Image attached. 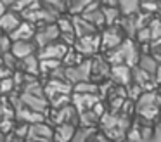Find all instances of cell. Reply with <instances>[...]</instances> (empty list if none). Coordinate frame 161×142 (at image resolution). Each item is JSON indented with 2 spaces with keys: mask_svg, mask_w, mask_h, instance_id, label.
Instances as JSON below:
<instances>
[{
  "mask_svg": "<svg viewBox=\"0 0 161 142\" xmlns=\"http://www.w3.org/2000/svg\"><path fill=\"white\" fill-rule=\"evenodd\" d=\"M99 125L102 127L104 135L113 142H125L126 132H128V128H130L128 118L121 116V114L109 113V111L104 113V116L101 118Z\"/></svg>",
  "mask_w": 161,
  "mask_h": 142,
  "instance_id": "6da1fadb",
  "label": "cell"
},
{
  "mask_svg": "<svg viewBox=\"0 0 161 142\" xmlns=\"http://www.w3.org/2000/svg\"><path fill=\"white\" fill-rule=\"evenodd\" d=\"M139 59H140L139 47L132 40H128V38H125L119 47L108 52V55H106V61L109 62V66H128V68H135L139 64Z\"/></svg>",
  "mask_w": 161,
  "mask_h": 142,
  "instance_id": "7a4b0ae2",
  "label": "cell"
},
{
  "mask_svg": "<svg viewBox=\"0 0 161 142\" xmlns=\"http://www.w3.org/2000/svg\"><path fill=\"white\" fill-rule=\"evenodd\" d=\"M159 107H161V97L156 90L151 92H144L139 97V100L135 102V111L139 116H142L144 120L151 121L159 114Z\"/></svg>",
  "mask_w": 161,
  "mask_h": 142,
  "instance_id": "3957f363",
  "label": "cell"
},
{
  "mask_svg": "<svg viewBox=\"0 0 161 142\" xmlns=\"http://www.w3.org/2000/svg\"><path fill=\"white\" fill-rule=\"evenodd\" d=\"M64 78L71 87L83 82H90V59H85L81 64L73 68H64Z\"/></svg>",
  "mask_w": 161,
  "mask_h": 142,
  "instance_id": "277c9868",
  "label": "cell"
},
{
  "mask_svg": "<svg viewBox=\"0 0 161 142\" xmlns=\"http://www.w3.org/2000/svg\"><path fill=\"white\" fill-rule=\"evenodd\" d=\"M73 48L83 59L94 57L99 52V48H101V35L95 33V35H88V37H83V38H76V43H75Z\"/></svg>",
  "mask_w": 161,
  "mask_h": 142,
  "instance_id": "5b68a950",
  "label": "cell"
},
{
  "mask_svg": "<svg viewBox=\"0 0 161 142\" xmlns=\"http://www.w3.org/2000/svg\"><path fill=\"white\" fill-rule=\"evenodd\" d=\"M19 100H21V106L26 107V109H31V111L40 113V114L49 113V100L45 99V95H35V94L21 92Z\"/></svg>",
  "mask_w": 161,
  "mask_h": 142,
  "instance_id": "8992f818",
  "label": "cell"
},
{
  "mask_svg": "<svg viewBox=\"0 0 161 142\" xmlns=\"http://www.w3.org/2000/svg\"><path fill=\"white\" fill-rule=\"evenodd\" d=\"M109 73H111V66L106 61V57L95 55L94 59H90V82L101 85L106 78H109Z\"/></svg>",
  "mask_w": 161,
  "mask_h": 142,
  "instance_id": "52a82bcc",
  "label": "cell"
},
{
  "mask_svg": "<svg viewBox=\"0 0 161 142\" xmlns=\"http://www.w3.org/2000/svg\"><path fill=\"white\" fill-rule=\"evenodd\" d=\"M59 30H57L56 24H47V26H42V28H36V33H35V45L38 48H43L47 45L54 43V42L59 40Z\"/></svg>",
  "mask_w": 161,
  "mask_h": 142,
  "instance_id": "ba28073f",
  "label": "cell"
},
{
  "mask_svg": "<svg viewBox=\"0 0 161 142\" xmlns=\"http://www.w3.org/2000/svg\"><path fill=\"white\" fill-rule=\"evenodd\" d=\"M68 50H69V47H66L64 43H61L57 40L43 48H38L36 57H38V61H63Z\"/></svg>",
  "mask_w": 161,
  "mask_h": 142,
  "instance_id": "9c48e42d",
  "label": "cell"
},
{
  "mask_svg": "<svg viewBox=\"0 0 161 142\" xmlns=\"http://www.w3.org/2000/svg\"><path fill=\"white\" fill-rule=\"evenodd\" d=\"M123 31L119 30L118 26H111V28H106L104 31L101 33V48L111 52L114 50L116 47L123 43Z\"/></svg>",
  "mask_w": 161,
  "mask_h": 142,
  "instance_id": "30bf717a",
  "label": "cell"
},
{
  "mask_svg": "<svg viewBox=\"0 0 161 142\" xmlns=\"http://www.w3.org/2000/svg\"><path fill=\"white\" fill-rule=\"evenodd\" d=\"M73 92V87L68 82H61V80H49L43 87V94H45V99L50 100L56 95H69Z\"/></svg>",
  "mask_w": 161,
  "mask_h": 142,
  "instance_id": "8fae6325",
  "label": "cell"
},
{
  "mask_svg": "<svg viewBox=\"0 0 161 142\" xmlns=\"http://www.w3.org/2000/svg\"><path fill=\"white\" fill-rule=\"evenodd\" d=\"M81 17L85 21H88L92 26H95L97 30L106 24L104 16H102V3H99V2H88V5L85 9V12L81 14Z\"/></svg>",
  "mask_w": 161,
  "mask_h": 142,
  "instance_id": "7c38bea8",
  "label": "cell"
},
{
  "mask_svg": "<svg viewBox=\"0 0 161 142\" xmlns=\"http://www.w3.org/2000/svg\"><path fill=\"white\" fill-rule=\"evenodd\" d=\"M109 78L116 87L126 88L128 85H132V68H128V66H111Z\"/></svg>",
  "mask_w": 161,
  "mask_h": 142,
  "instance_id": "4fadbf2b",
  "label": "cell"
},
{
  "mask_svg": "<svg viewBox=\"0 0 161 142\" xmlns=\"http://www.w3.org/2000/svg\"><path fill=\"white\" fill-rule=\"evenodd\" d=\"M52 121L57 125H64V123H69V125H75L78 123V113L73 106H64L61 109H52Z\"/></svg>",
  "mask_w": 161,
  "mask_h": 142,
  "instance_id": "5bb4252c",
  "label": "cell"
},
{
  "mask_svg": "<svg viewBox=\"0 0 161 142\" xmlns=\"http://www.w3.org/2000/svg\"><path fill=\"white\" fill-rule=\"evenodd\" d=\"M101 100L99 95H83V94H71V106L76 109V113H85L90 111L95 104Z\"/></svg>",
  "mask_w": 161,
  "mask_h": 142,
  "instance_id": "9a60e30c",
  "label": "cell"
},
{
  "mask_svg": "<svg viewBox=\"0 0 161 142\" xmlns=\"http://www.w3.org/2000/svg\"><path fill=\"white\" fill-rule=\"evenodd\" d=\"M36 50H38V47L35 45L33 40L12 42V47H11V54L14 55L18 61H23V59L30 57V55H36Z\"/></svg>",
  "mask_w": 161,
  "mask_h": 142,
  "instance_id": "2e32d148",
  "label": "cell"
},
{
  "mask_svg": "<svg viewBox=\"0 0 161 142\" xmlns=\"http://www.w3.org/2000/svg\"><path fill=\"white\" fill-rule=\"evenodd\" d=\"M35 33H36V28L33 26L31 23L23 21L9 37H11L12 42H26V40H33V38H35Z\"/></svg>",
  "mask_w": 161,
  "mask_h": 142,
  "instance_id": "e0dca14e",
  "label": "cell"
},
{
  "mask_svg": "<svg viewBox=\"0 0 161 142\" xmlns=\"http://www.w3.org/2000/svg\"><path fill=\"white\" fill-rule=\"evenodd\" d=\"M73 21V31H75V37L76 38H83V37H88V35H95L99 33V30L95 26H92L88 21H85L81 16H76V17H71Z\"/></svg>",
  "mask_w": 161,
  "mask_h": 142,
  "instance_id": "ac0fdd59",
  "label": "cell"
},
{
  "mask_svg": "<svg viewBox=\"0 0 161 142\" xmlns=\"http://www.w3.org/2000/svg\"><path fill=\"white\" fill-rule=\"evenodd\" d=\"M21 23H23V19H21V16H19V14L7 10L4 16L0 17V31H4L5 35H11Z\"/></svg>",
  "mask_w": 161,
  "mask_h": 142,
  "instance_id": "d6986e66",
  "label": "cell"
},
{
  "mask_svg": "<svg viewBox=\"0 0 161 142\" xmlns=\"http://www.w3.org/2000/svg\"><path fill=\"white\" fill-rule=\"evenodd\" d=\"M102 16H104V21H106V26L111 28L118 23L119 19V10H118V2H106L102 3Z\"/></svg>",
  "mask_w": 161,
  "mask_h": 142,
  "instance_id": "ffe728a7",
  "label": "cell"
},
{
  "mask_svg": "<svg viewBox=\"0 0 161 142\" xmlns=\"http://www.w3.org/2000/svg\"><path fill=\"white\" fill-rule=\"evenodd\" d=\"M75 125H69V123H64V125H57L54 128V137L52 140L54 142H71L73 140V135H75Z\"/></svg>",
  "mask_w": 161,
  "mask_h": 142,
  "instance_id": "44dd1931",
  "label": "cell"
},
{
  "mask_svg": "<svg viewBox=\"0 0 161 142\" xmlns=\"http://www.w3.org/2000/svg\"><path fill=\"white\" fill-rule=\"evenodd\" d=\"M137 68H140L144 73H147L149 76H156L158 73V68H159V62L153 57L151 54H140V59H139V64Z\"/></svg>",
  "mask_w": 161,
  "mask_h": 142,
  "instance_id": "7402d4cb",
  "label": "cell"
},
{
  "mask_svg": "<svg viewBox=\"0 0 161 142\" xmlns=\"http://www.w3.org/2000/svg\"><path fill=\"white\" fill-rule=\"evenodd\" d=\"M19 66H21L23 75L26 76H36L40 75V61L36 55H30V57L19 61Z\"/></svg>",
  "mask_w": 161,
  "mask_h": 142,
  "instance_id": "603a6c76",
  "label": "cell"
},
{
  "mask_svg": "<svg viewBox=\"0 0 161 142\" xmlns=\"http://www.w3.org/2000/svg\"><path fill=\"white\" fill-rule=\"evenodd\" d=\"M118 10L123 17H132L140 12V2H133V0H123L118 2Z\"/></svg>",
  "mask_w": 161,
  "mask_h": 142,
  "instance_id": "cb8c5ba5",
  "label": "cell"
},
{
  "mask_svg": "<svg viewBox=\"0 0 161 142\" xmlns=\"http://www.w3.org/2000/svg\"><path fill=\"white\" fill-rule=\"evenodd\" d=\"M149 28V33H151V43H153V48L161 45V19L159 17H154V19L149 21L147 24Z\"/></svg>",
  "mask_w": 161,
  "mask_h": 142,
  "instance_id": "d4e9b609",
  "label": "cell"
},
{
  "mask_svg": "<svg viewBox=\"0 0 161 142\" xmlns=\"http://www.w3.org/2000/svg\"><path fill=\"white\" fill-rule=\"evenodd\" d=\"M99 121H101V118H99L92 109L78 114V123H80V127H83V128H95V125H97Z\"/></svg>",
  "mask_w": 161,
  "mask_h": 142,
  "instance_id": "484cf974",
  "label": "cell"
},
{
  "mask_svg": "<svg viewBox=\"0 0 161 142\" xmlns=\"http://www.w3.org/2000/svg\"><path fill=\"white\" fill-rule=\"evenodd\" d=\"M75 94H83V95H99V85L94 82H83L73 87Z\"/></svg>",
  "mask_w": 161,
  "mask_h": 142,
  "instance_id": "4316f807",
  "label": "cell"
},
{
  "mask_svg": "<svg viewBox=\"0 0 161 142\" xmlns=\"http://www.w3.org/2000/svg\"><path fill=\"white\" fill-rule=\"evenodd\" d=\"M95 135H97V133H95V128H83V127H80V128L75 130V135H73V140H71V142H92Z\"/></svg>",
  "mask_w": 161,
  "mask_h": 142,
  "instance_id": "83f0119b",
  "label": "cell"
},
{
  "mask_svg": "<svg viewBox=\"0 0 161 142\" xmlns=\"http://www.w3.org/2000/svg\"><path fill=\"white\" fill-rule=\"evenodd\" d=\"M85 59L81 57L80 54H78L76 50H75L73 47L69 48V50L66 52V55H64V59L61 61V64L64 66V68H73V66H78V64H81Z\"/></svg>",
  "mask_w": 161,
  "mask_h": 142,
  "instance_id": "f1b7e54d",
  "label": "cell"
},
{
  "mask_svg": "<svg viewBox=\"0 0 161 142\" xmlns=\"http://www.w3.org/2000/svg\"><path fill=\"white\" fill-rule=\"evenodd\" d=\"M88 5V0H73V2H68L66 5V12L71 14V17H76V16H81L85 12Z\"/></svg>",
  "mask_w": 161,
  "mask_h": 142,
  "instance_id": "f546056e",
  "label": "cell"
},
{
  "mask_svg": "<svg viewBox=\"0 0 161 142\" xmlns=\"http://www.w3.org/2000/svg\"><path fill=\"white\" fill-rule=\"evenodd\" d=\"M56 26H57V30H59V33H61V35L75 33V31H73V21H71V17H68V16H61V17H57Z\"/></svg>",
  "mask_w": 161,
  "mask_h": 142,
  "instance_id": "4dcf8cb0",
  "label": "cell"
},
{
  "mask_svg": "<svg viewBox=\"0 0 161 142\" xmlns=\"http://www.w3.org/2000/svg\"><path fill=\"white\" fill-rule=\"evenodd\" d=\"M142 94H144V90L140 88L139 85H135V83H132V85L126 87V99L132 100V102L133 100H139V97L142 95Z\"/></svg>",
  "mask_w": 161,
  "mask_h": 142,
  "instance_id": "1f68e13d",
  "label": "cell"
},
{
  "mask_svg": "<svg viewBox=\"0 0 161 142\" xmlns=\"http://www.w3.org/2000/svg\"><path fill=\"white\" fill-rule=\"evenodd\" d=\"M11 47H12L11 37H9V35H2V33H0V55L9 54V52H11Z\"/></svg>",
  "mask_w": 161,
  "mask_h": 142,
  "instance_id": "d6a6232c",
  "label": "cell"
},
{
  "mask_svg": "<svg viewBox=\"0 0 161 142\" xmlns=\"http://www.w3.org/2000/svg\"><path fill=\"white\" fill-rule=\"evenodd\" d=\"M158 10H159L158 2H140V12L151 14V12H158Z\"/></svg>",
  "mask_w": 161,
  "mask_h": 142,
  "instance_id": "836d02e7",
  "label": "cell"
},
{
  "mask_svg": "<svg viewBox=\"0 0 161 142\" xmlns=\"http://www.w3.org/2000/svg\"><path fill=\"white\" fill-rule=\"evenodd\" d=\"M126 142H140V127H130L126 132Z\"/></svg>",
  "mask_w": 161,
  "mask_h": 142,
  "instance_id": "e575fe53",
  "label": "cell"
},
{
  "mask_svg": "<svg viewBox=\"0 0 161 142\" xmlns=\"http://www.w3.org/2000/svg\"><path fill=\"white\" fill-rule=\"evenodd\" d=\"M135 38L140 42V43H149L151 42V33H149V28H142V30H139L137 31V35H135Z\"/></svg>",
  "mask_w": 161,
  "mask_h": 142,
  "instance_id": "d590c367",
  "label": "cell"
},
{
  "mask_svg": "<svg viewBox=\"0 0 161 142\" xmlns=\"http://www.w3.org/2000/svg\"><path fill=\"white\" fill-rule=\"evenodd\" d=\"M12 88H14V82H12V78H5V80L0 82V94H9Z\"/></svg>",
  "mask_w": 161,
  "mask_h": 142,
  "instance_id": "8d00e7d4",
  "label": "cell"
},
{
  "mask_svg": "<svg viewBox=\"0 0 161 142\" xmlns=\"http://www.w3.org/2000/svg\"><path fill=\"white\" fill-rule=\"evenodd\" d=\"M11 75H12V71L9 68H5L4 64L0 66V82H2V80H5V78H11Z\"/></svg>",
  "mask_w": 161,
  "mask_h": 142,
  "instance_id": "74e56055",
  "label": "cell"
},
{
  "mask_svg": "<svg viewBox=\"0 0 161 142\" xmlns=\"http://www.w3.org/2000/svg\"><path fill=\"white\" fill-rule=\"evenodd\" d=\"M92 142H113V140H109V139L106 137L104 133H97V135L94 137V140H92Z\"/></svg>",
  "mask_w": 161,
  "mask_h": 142,
  "instance_id": "f35d334b",
  "label": "cell"
},
{
  "mask_svg": "<svg viewBox=\"0 0 161 142\" xmlns=\"http://www.w3.org/2000/svg\"><path fill=\"white\" fill-rule=\"evenodd\" d=\"M153 57L156 59L158 62L161 61V45H158V47H154V54H153Z\"/></svg>",
  "mask_w": 161,
  "mask_h": 142,
  "instance_id": "ab89813d",
  "label": "cell"
},
{
  "mask_svg": "<svg viewBox=\"0 0 161 142\" xmlns=\"http://www.w3.org/2000/svg\"><path fill=\"white\" fill-rule=\"evenodd\" d=\"M7 10H9V9H7V2H0V17L4 16Z\"/></svg>",
  "mask_w": 161,
  "mask_h": 142,
  "instance_id": "60d3db41",
  "label": "cell"
},
{
  "mask_svg": "<svg viewBox=\"0 0 161 142\" xmlns=\"http://www.w3.org/2000/svg\"><path fill=\"white\" fill-rule=\"evenodd\" d=\"M158 14H159V19H161V3H159V10H158Z\"/></svg>",
  "mask_w": 161,
  "mask_h": 142,
  "instance_id": "b9f144b4",
  "label": "cell"
},
{
  "mask_svg": "<svg viewBox=\"0 0 161 142\" xmlns=\"http://www.w3.org/2000/svg\"><path fill=\"white\" fill-rule=\"evenodd\" d=\"M0 142H4V135L0 133Z\"/></svg>",
  "mask_w": 161,
  "mask_h": 142,
  "instance_id": "7bdbcfd3",
  "label": "cell"
},
{
  "mask_svg": "<svg viewBox=\"0 0 161 142\" xmlns=\"http://www.w3.org/2000/svg\"><path fill=\"white\" fill-rule=\"evenodd\" d=\"M158 94H159V97H161V88H159V92H158Z\"/></svg>",
  "mask_w": 161,
  "mask_h": 142,
  "instance_id": "ee69618b",
  "label": "cell"
},
{
  "mask_svg": "<svg viewBox=\"0 0 161 142\" xmlns=\"http://www.w3.org/2000/svg\"><path fill=\"white\" fill-rule=\"evenodd\" d=\"M125 142H126V140H125Z\"/></svg>",
  "mask_w": 161,
  "mask_h": 142,
  "instance_id": "f6af8a7d",
  "label": "cell"
}]
</instances>
